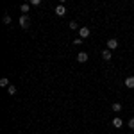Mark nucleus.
Listing matches in <instances>:
<instances>
[{"label": "nucleus", "mask_w": 134, "mask_h": 134, "mask_svg": "<svg viewBox=\"0 0 134 134\" xmlns=\"http://www.w3.org/2000/svg\"><path fill=\"white\" fill-rule=\"evenodd\" d=\"M7 93H9V95H16V86H13V84H11L9 88H7Z\"/></svg>", "instance_id": "nucleus-11"}, {"label": "nucleus", "mask_w": 134, "mask_h": 134, "mask_svg": "<svg viewBox=\"0 0 134 134\" xmlns=\"http://www.w3.org/2000/svg\"><path fill=\"white\" fill-rule=\"evenodd\" d=\"M129 127H131V129H134V118H131V120H129Z\"/></svg>", "instance_id": "nucleus-16"}, {"label": "nucleus", "mask_w": 134, "mask_h": 134, "mask_svg": "<svg viewBox=\"0 0 134 134\" xmlns=\"http://www.w3.org/2000/svg\"><path fill=\"white\" fill-rule=\"evenodd\" d=\"M40 4H41V0H32L31 2V5H40Z\"/></svg>", "instance_id": "nucleus-14"}, {"label": "nucleus", "mask_w": 134, "mask_h": 134, "mask_svg": "<svg viewBox=\"0 0 134 134\" xmlns=\"http://www.w3.org/2000/svg\"><path fill=\"white\" fill-rule=\"evenodd\" d=\"M4 23H7V25L11 23V16H9V14H5V16H4Z\"/></svg>", "instance_id": "nucleus-13"}, {"label": "nucleus", "mask_w": 134, "mask_h": 134, "mask_svg": "<svg viewBox=\"0 0 134 134\" xmlns=\"http://www.w3.org/2000/svg\"><path fill=\"white\" fill-rule=\"evenodd\" d=\"M111 57H113V55H111V50H104L102 52V59L104 61H111Z\"/></svg>", "instance_id": "nucleus-6"}, {"label": "nucleus", "mask_w": 134, "mask_h": 134, "mask_svg": "<svg viewBox=\"0 0 134 134\" xmlns=\"http://www.w3.org/2000/svg\"><path fill=\"white\" fill-rule=\"evenodd\" d=\"M113 125H114V127H122V125H124L122 118H118V116H116V118H113Z\"/></svg>", "instance_id": "nucleus-9"}, {"label": "nucleus", "mask_w": 134, "mask_h": 134, "mask_svg": "<svg viewBox=\"0 0 134 134\" xmlns=\"http://www.w3.org/2000/svg\"><path fill=\"white\" fill-rule=\"evenodd\" d=\"M55 14H57V16H64V14H66V9H64V5H57V7H55Z\"/></svg>", "instance_id": "nucleus-5"}, {"label": "nucleus", "mask_w": 134, "mask_h": 134, "mask_svg": "<svg viewBox=\"0 0 134 134\" xmlns=\"http://www.w3.org/2000/svg\"><path fill=\"white\" fill-rule=\"evenodd\" d=\"M70 29H77V21H70Z\"/></svg>", "instance_id": "nucleus-15"}, {"label": "nucleus", "mask_w": 134, "mask_h": 134, "mask_svg": "<svg viewBox=\"0 0 134 134\" xmlns=\"http://www.w3.org/2000/svg\"><path fill=\"white\" fill-rule=\"evenodd\" d=\"M125 86L132 90L134 88V77H127V79H125Z\"/></svg>", "instance_id": "nucleus-7"}, {"label": "nucleus", "mask_w": 134, "mask_h": 134, "mask_svg": "<svg viewBox=\"0 0 134 134\" xmlns=\"http://www.w3.org/2000/svg\"><path fill=\"white\" fill-rule=\"evenodd\" d=\"M20 25H21V29H29L31 20H29V16H27V14H21V16H20Z\"/></svg>", "instance_id": "nucleus-1"}, {"label": "nucleus", "mask_w": 134, "mask_h": 134, "mask_svg": "<svg viewBox=\"0 0 134 134\" xmlns=\"http://www.w3.org/2000/svg\"><path fill=\"white\" fill-rule=\"evenodd\" d=\"M116 47H118V41H116L114 38H111V40L107 41V50H114Z\"/></svg>", "instance_id": "nucleus-3"}, {"label": "nucleus", "mask_w": 134, "mask_h": 134, "mask_svg": "<svg viewBox=\"0 0 134 134\" xmlns=\"http://www.w3.org/2000/svg\"><path fill=\"white\" fill-rule=\"evenodd\" d=\"M77 61L79 63H86L88 61V54H86V52H79V54H77Z\"/></svg>", "instance_id": "nucleus-4"}, {"label": "nucleus", "mask_w": 134, "mask_h": 134, "mask_svg": "<svg viewBox=\"0 0 134 134\" xmlns=\"http://www.w3.org/2000/svg\"><path fill=\"white\" fill-rule=\"evenodd\" d=\"M90 34H91V31H90L88 27H82V29H79V36H81V40H84V38H90Z\"/></svg>", "instance_id": "nucleus-2"}, {"label": "nucleus", "mask_w": 134, "mask_h": 134, "mask_svg": "<svg viewBox=\"0 0 134 134\" xmlns=\"http://www.w3.org/2000/svg\"><path fill=\"white\" fill-rule=\"evenodd\" d=\"M29 9H31V5H29V4H21V5H20V11L23 13V14H27Z\"/></svg>", "instance_id": "nucleus-8"}, {"label": "nucleus", "mask_w": 134, "mask_h": 134, "mask_svg": "<svg viewBox=\"0 0 134 134\" xmlns=\"http://www.w3.org/2000/svg\"><path fill=\"white\" fill-rule=\"evenodd\" d=\"M0 86H4V88H9V81L4 77V79H0Z\"/></svg>", "instance_id": "nucleus-12"}, {"label": "nucleus", "mask_w": 134, "mask_h": 134, "mask_svg": "<svg viewBox=\"0 0 134 134\" xmlns=\"http://www.w3.org/2000/svg\"><path fill=\"white\" fill-rule=\"evenodd\" d=\"M111 109H113L114 113H118V111H122V104H118V102H114L113 105H111Z\"/></svg>", "instance_id": "nucleus-10"}]
</instances>
